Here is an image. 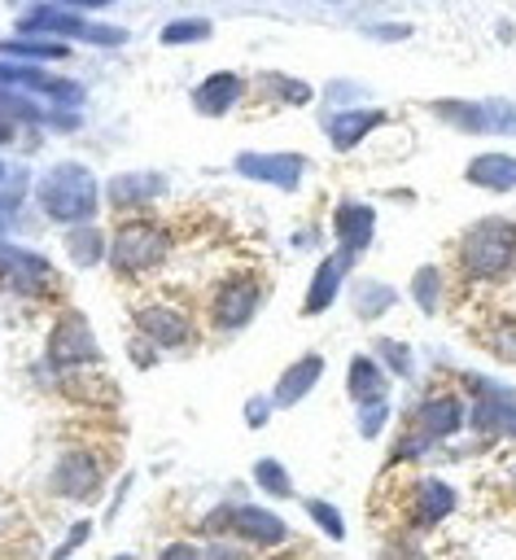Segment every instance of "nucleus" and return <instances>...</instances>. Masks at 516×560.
Here are the masks:
<instances>
[{"label": "nucleus", "instance_id": "f257e3e1", "mask_svg": "<svg viewBox=\"0 0 516 560\" xmlns=\"http://www.w3.org/2000/svg\"><path fill=\"white\" fill-rule=\"evenodd\" d=\"M459 276L468 284H499L516 271V223L512 219H477L459 245Z\"/></svg>", "mask_w": 516, "mask_h": 560}, {"label": "nucleus", "instance_id": "f03ea898", "mask_svg": "<svg viewBox=\"0 0 516 560\" xmlns=\"http://www.w3.org/2000/svg\"><path fill=\"white\" fill-rule=\"evenodd\" d=\"M35 197H39V210L57 223H92L96 214V179L87 166L79 162H57L39 184H35Z\"/></svg>", "mask_w": 516, "mask_h": 560}, {"label": "nucleus", "instance_id": "7ed1b4c3", "mask_svg": "<svg viewBox=\"0 0 516 560\" xmlns=\"http://www.w3.org/2000/svg\"><path fill=\"white\" fill-rule=\"evenodd\" d=\"M459 424H464V402H459L455 394H429V398L411 411V429L398 438L389 464H402V459H415V455L433 451L437 442L455 438Z\"/></svg>", "mask_w": 516, "mask_h": 560}, {"label": "nucleus", "instance_id": "20e7f679", "mask_svg": "<svg viewBox=\"0 0 516 560\" xmlns=\"http://www.w3.org/2000/svg\"><path fill=\"white\" fill-rule=\"evenodd\" d=\"M171 249V232L153 219H122L114 241L105 245V258L118 276H140L149 267H157Z\"/></svg>", "mask_w": 516, "mask_h": 560}, {"label": "nucleus", "instance_id": "39448f33", "mask_svg": "<svg viewBox=\"0 0 516 560\" xmlns=\"http://www.w3.org/2000/svg\"><path fill=\"white\" fill-rule=\"evenodd\" d=\"M262 298H267L262 276L236 271V276L219 280V289H214V298H210V324H214L219 332H236V328H245V324L258 315Z\"/></svg>", "mask_w": 516, "mask_h": 560}, {"label": "nucleus", "instance_id": "423d86ee", "mask_svg": "<svg viewBox=\"0 0 516 560\" xmlns=\"http://www.w3.org/2000/svg\"><path fill=\"white\" fill-rule=\"evenodd\" d=\"M48 363L57 368H83L96 363V332L79 311H66L48 332Z\"/></svg>", "mask_w": 516, "mask_h": 560}, {"label": "nucleus", "instance_id": "0eeeda50", "mask_svg": "<svg viewBox=\"0 0 516 560\" xmlns=\"http://www.w3.org/2000/svg\"><path fill=\"white\" fill-rule=\"evenodd\" d=\"M433 114L446 118V122L459 127V131H499V136H516V105H503V101H485V105H472V101H437Z\"/></svg>", "mask_w": 516, "mask_h": 560}, {"label": "nucleus", "instance_id": "6e6552de", "mask_svg": "<svg viewBox=\"0 0 516 560\" xmlns=\"http://www.w3.org/2000/svg\"><path fill=\"white\" fill-rule=\"evenodd\" d=\"M0 280L13 284L17 293H48L52 280H57V271H52V262L44 254L0 241Z\"/></svg>", "mask_w": 516, "mask_h": 560}, {"label": "nucleus", "instance_id": "1a4fd4ad", "mask_svg": "<svg viewBox=\"0 0 516 560\" xmlns=\"http://www.w3.org/2000/svg\"><path fill=\"white\" fill-rule=\"evenodd\" d=\"M52 490L61 499H96L101 494V459H92V451H66L57 464H52Z\"/></svg>", "mask_w": 516, "mask_h": 560}, {"label": "nucleus", "instance_id": "9d476101", "mask_svg": "<svg viewBox=\"0 0 516 560\" xmlns=\"http://www.w3.org/2000/svg\"><path fill=\"white\" fill-rule=\"evenodd\" d=\"M227 529L241 534L254 547H280V542H289L284 516H275V512H267L258 503H227Z\"/></svg>", "mask_w": 516, "mask_h": 560}, {"label": "nucleus", "instance_id": "9b49d317", "mask_svg": "<svg viewBox=\"0 0 516 560\" xmlns=\"http://www.w3.org/2000/svg\"><path fill=\"white\" fill-rule=\"evenodd\" d=\"M136 328H140L153 346H188V341L197 337L192 315L179 311V306H171V302H153V306H144V311L136 315Z\"/></svg>", "mask_w": 516, "mask_h": 560}, {"label": "nucleus", "instance_id": "f8f14e48", "mask_svg": "<svg viewBox=\"0 0 516 560\" xmlns=\"http://www.w3.org/2000/svg\"><path fill=\"white\" fill-rule=\"evenodd\" d=\"M236 171L258 179V184H275L284 192H293L302 184V171H306V158L297 153H241L236 158Z\"/></svg>", "mask_w": 516, "mask_h": 560}, {"label": "nucleus", "instance_id": "ddd939ff", "mask_svg": "<svg viewBox=\"0 0 516 560\" xmlns=\"http://www.w3.org/2000/svg\"><path fill=\"white\" fill-rule=\"evenodd\" d=\"M477 407H472V424L485 429V433H507L516 438V398L507 389H499L494 381L477 376Z\"/></svg>", "mask_w": 516, "mask_h": 560}, {"label": "nucleus", "instance_id": "4468645a", "mask_svg": "<svg viewBox=\"0 0 516 560\" xmlns=\"http://www.w3.org/2000/svg\"><path fill=\"white\" fill-rule=\"evenodd\" d=\"M22 31H61V35H74V39H87V44H118L122 31L114 26H96V22H83L66 9H35L31 18H22Z\"/></svg>", "mask_w": 516, "mask_h": 560}, {"label": "nucleus", "instance_id": "2eb2a0df", "mask_svg": "<svg viewBox=\"0 0 516 560\" xmlns=\"http://www.w3.org/2000/svg\"><path fill=\"white\" fill-rule=\"evenodd\" d=\"M407 512H411L415 529H433V525H442V521L455 512V486L442 481V477H424V481H415V486H411V503H407Z\"/></svg>", "mask_w": 516, "mask_h": 560}, {"label": "nucleus", "instance_id": "dca6fc26", "mask_svg": "<svg viewBox=\"0 0 516 560\" xmlns=\"http://www.w3.org/2000/svg\"><path fill=\"white\" fill-rule=\"evenodd\" d=\"M332 232H337V241H341V254L359 258V254L372 245L376 210L363 206V201H337V210H332Z\"/></svg>", "mask_w": 516, "mask_h": 560}, {"label": "nucleus", "instance_id": "f3484780", "mask_svg": "<svg viewBox=\"0 0 516 560\" xmlns=\"http://www.w3.org/2000/svg\"><path fill=\"white\" fill-rule=\"evenodd\" d=\"M350 262H354L350 254H328V258L315 267L310 289H306V302H302V315H319V311H328V306L337 302V289H341Z\"/></svg>", "mask_w": 516, "mask_h": 560}, {"label": "nucleus", "instance_id": "a211bd4d", "mask_svg": "<svg viewBox=\"0 0 516 560\" xmlns=\"http://www.w3.org/2000/svg\"><path fill=\"white\" fill-rule=\"evenodd\" d=\"M162 192H166V179L153 175V171H131V175H114L109 179V206L114 210H144Z\"/></svg>", "mask_w": 516, "mask_h": 560}, {"label": "nucleus", "instance_id": "6ab92c4d", "mask_svg": "<svg viewBox=\"0 0 516 560\" xmlns=\"http://www.w3.org/2000/svg\"><path fill=\"white\" fill-rule=\"evenodd\" d=\"M319 372H324V359H319V354L293 359V363L280 372V381H275V389H271V402H275V407H293L297 398H306V394L315 389Z\"/></svg>", "mask_w": 516, "mask_h": 560}, {"label": "nucleus", "instance_id": "aec40b11", "mask_svg": "<svg viewBox=\"0 0 516 560\" xmlns=\"http://www.w3.org/2000/svg\"><path fill=\"white\" fill-rule=\"evenodd\" d=\"M464 179L490 192H512L516 188V158L512 153H477L464 166Z\"/></svg>", "mask_w": 516, "mask_h": 560}, {"label": "nucleus", "instance_id": "412c9836", "mask_svg": "<svg viewBox=\"0 0 516 560\" xmlns=\"http://www.w3.org/2000/svg\"><path fill=\"white\" fill-rule=\"evenodd\" d=\"M385 114L380 109H337L324 127H328V144L332 149H354L372 127H380Z\"/></svg>", "mask_w": 516, "mask_h": 560}, {"label": "nucleus", "instance_id": "4be33fe9", "mask_svg": "<svg viewBox=\"0 0 516 560\" xmlns=\"http://www.w3.org/2000/svg\"><path fill=\"white\" fill-rule=\"evenodd\" d=\"M345 389H350L354 402H376V398H385L389 376H385V368L372 354H354L350 359V372H345Z\"/></svg>", "mask_w": 516, "mask_h": 560}, {"label": "nucleus", "instance_id": "5701e85b", "mask_svg": "<svg viewBox=\"0 0 516 560\" xmlns=\"http://www.w3.org/2000/svg\"><path fill=\"white\" fill-rule=\"evenodd\" d=\"M236 96H241V79H236L232 70H219V74H210V79L192 92V105L214 118V114H227V109L236 105Z\"/></svg>", "mask_w": 516, "mask_h": 560}, {"label": "nucleus", "instance_id": "b1692460", "mask_svg": "<svg viewBox=\"0 0 516 560\" xmlns=\"http://www.w3.org/2000/svg\"><path fill=\"white\" fill-rule=\"evenodd\" d=\"M66 254H70L79 267H92V262L105 258V236H101L92 223H74V228L66 232Z\"/></svg>", "mask_w": 516, "mask_h": 560}, {"label": "nucleus", "instance_id": "393cba45", "mask_svg": "<svg viewBox=\"0 0 516 560\" xmlns=\"http://www.w3.org/2000/svg\"><path fill=\"white\" fill-rule=\"evenodd\" d=\"M394 302H398V293L389 284H380V280H359L354 284V315H363V319L385 315Z\"/></svg>", "mask_w": 516, "mask_h": 560}, {"label": "nucleus", "instance_id": "a878e982", "mask_svg": "<svg viewBox=\"0 0 516 560\" xmlns=\"http://www.w3.org/2000/svg\"><path fill=\"white\" fill-rule=\"evenodd\" d=\"M411 298L424 315H433L442 306V267H420L415 280H411Z\"/></svg>", "mask_w": 516, "mask_h": 560}, {"label": "nucleus", "instance_id": "bb28decb", "mask_svg": "<svg viewBox=\"0 0 516 560\" xmlns=\"http://www.w3.org/2000/svg\"><path fill=\"white\" fill-rule=\"evenodd\" d=\"M0 52L31 57V61H61L66 57V44H57V39H4Z\"/></svg>", "mask_w": 516, "mask_h": 560}, {"label": "nucleus", "instance_id": "cd10ccee", "mask_svg": "<svg viewBox=\"0 0 516 560\" xmlns=\"http://www.w3.org/2000/svg\"><path fill=\"white\" fill-rule=\"evenodd\" d=\"M254 481H258L271 499H289V494H293V477H289V468H284L280 459H258V464H254Z\"/></svg>", "mask_w": 516, "mask_h": 560}, {"label": "nucleus", "instance_id": "c85d7f7f", "mask_svg": "<svg viewBox=\"0 0 516 560\" xmlns=\"http://www.w3.org/2000/svg\"><path fill=\"white\" fill-rule=\"evenodd\" d=\"M485 346H490L499 359L516 363V315H494V324L485 328Z\"/></svg>", "mask_w": 516, "mask_h": 560}, {"label": "nucleus", "instance_id": "c756f323", "mask_svg": "<svg viewBox=\"0 0 516 560\" xmlns=\"http://www.w3.org/2000/svg\"><path fill=\"white\" fill-rule=\"evenodd\" d=\"M302 508H306V516H310V521H315V525H319L328 538H337V542L345 538V516H341L332 503H324V499H306Z\"/></svg>", "mask_w": 516, "mask_h": 560}, {"label": "nucleus", "instance_id": "7c9ffc66", "mask_svg": "<svg viewBox=\"0 0 516 560\" xmlns=\"http://www.w3.org/2000/svg\"><path fill=\"white\" fill-rule=\"evenodd\" d=\"M372 359H376V363H385L394 376H407V372H411V350H407L402 341H389V337H385V341H376V354H372Z\"/></svg>", "mask_w": 516, "mask_h": 560}, {"label": "nucleus", "instance_id": "2f4dec72", "mask_svg": "<svg viewBox=\"0 0 516 560\" xmlns=\"http://www.w3.org/2000/svg\"><path fill=\"white\" fill-rule=\"evenodd\" d=\"M262 88L280 92V96H284V105H306V101H310V88H306V83H297V79H284V74L262 79Z\"/></svg>", "mask_w": 516, "mask_h": 560}, {"label": "nucleus", "instance_id": "473e14b6", "mask_svg": "<svg viewBox=\"0 0 516 560\" xmlns=\"http://www.w3.org/2000/svg\"><path fill=\"white\" fill-rule=\"evenodd\" d=\"M210 22H171L162 26V44H188V39H206Z\"/></svg>", "mask_w": 516, "mask_h": 560}, {"label": "nucleus", "instance_id": "72a5a7b5", "mask_svg": "<svg viewBox=\"0 0 516 560\" xmlns=\"http://www.w3.org/2000/svg\"><path fill=\"white\" fill-rule=\"evenodd\" d=\"M385 416H389L385 398H376V402H363V411H359V438H376V433L385 429Z\"/></svg>", "mask_w": 516, "mask_h": 560}, {"label": "nucleus", "instance_id": "f704fd0d", "mask_svg": "<svg viewBox=\"0 0 516 560\" xmlns=\"http://www.w3.org/2000/svg\"><path fill=\"white\" fill-rule=\"evenodd\" d=\"M87 538H92V521H74V525H70V534H66V538L52 547V560H70V556H74V551H79Z\"/></svg>", "mask_w": 516, "mask_h": 560}, {"label": "nucleus", "instance_id": "c9c22d12", "mask_svg": "<svg viewBox=\"0 0 516 560\" xmlns=\"http://www.w3.org/2000/svg\"><path fill=\"white\" fill-rule=\"evenodd\" d=\"M271 407H275V402H271L267 394H254V398L245 402V424H249V429H262L267 416H271Z\"/></svg>", "mask_w": 516, "mask_h": 560}, {"label": "nucleus", "instance_id": "e433bc0d", "mask_svg": "<svg viewBox=\"0 0 516 560\" xmlns=\"http://www.w3.org/2000/svg\"><path fill=\"white\" fill-rule=\"evenodd\" d=\"M201 551L192 547V542H184V538H175V542H166L162 551H157V560H197Z\"/></svg>", "mask_w": 516, "mask_h": 560}, {"label": "nucleus", "instance_id": "4c0bfd02", "mask_svg": "<svg viewBox=\"0 0 516 560\" xmlns=\"http://www.w3.org/2000/svg\"><path fill=\"white\" fill-rule=\"evenodd\" d=\"M197 560H249V556H245L241 547H232V542H210Z\"/></svg>", "mask_w": 516, "mask_h": 560}, {"label": "nucleus", "instance_id": "58836bf2", "mask_svg": "<svg viewBox=\"0 0 516 560\" xmlns=\"http://www.w3.org/2000/svg\"><path fill=\"white\" fill-rule=\"evenodd\" d=\"M22 188H26V184H22ZM22 188L13 184L9 192H0V228H4V223H13V206L22 201Z\"/></svg>", "mask_w": 516, "mask_h": 560}, {"label": "nucleus", "instance_id": "ea45409f", "mask_svg": "<svg viewBox=\"0 0 516 560\" xmlns=\"http://www.w3.org/2000/svg\"><path fill=\"white\" fill-rule=\"evenodd\" d=\"M13 127H17V118L0 109V144H4V140H13Z\"/></svg>", "mask_w": 516, "mask_h": 560}, {"label": "nucleus", "instance_id": "a19ab883", "mask_svg": "<svg viewBox=\"0 0 516 560\" xmlns=\"http://www.w3.org/2000/svg\"><path fill=\"white\" fill-rule=\"evenodd\" d=\"M70 4H79V9H105L109 0H70Z\"/></svg>", "mask_w": 516, "mask_h": 560}, {"label": "nucleus", "instance_id": "79ce46f5", "mask_svg": "<svg viewBox=\"0 0 516 560\" xmlns=\"http://www.w3.org/2000/svg\"><path fill=\"white\" fill-rule=\"evenodd\" d=\"M114 560H136V556H131V551H122V556H114Z\"/></svg>", "mask_w": 516, "mask_h": 560}, {"label": "nucleus", "instance_id": "37998d69", "mask_svg": "<svg viewBox=\"0 0 516 560\" xmlns=\"http://www.w3.org/2000/svg\"><path fill=\"white\" fill-rule=\"evenodd\" d=\"M0 175H4V166H0Z\"/></svg>", "mask_w": 516, "mask_h": 560}]
</instances>
